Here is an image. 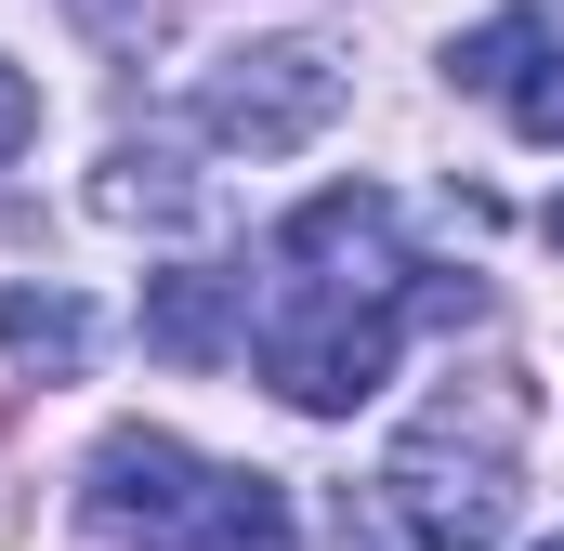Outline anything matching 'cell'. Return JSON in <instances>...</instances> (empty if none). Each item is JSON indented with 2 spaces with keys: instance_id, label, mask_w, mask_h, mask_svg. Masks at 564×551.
Wrapping results in <instances>:
<instances>
[{
  "instance_id": "obj_1",
  "label": "cell",
  "mask_w": 564,
  "mask_h": 551,
  "mask_svg": "<svg viewBox=\"0 0 564 551\" xmlns=\"http://www.w3.org/2000/svg\"><path fill=\"white\" fill-rule=\"evenodd\" d=\"M525 368H473L446 381L394 446H381V512L408 526V551H499L525 512Z\"/></svg>"
},
{
  "instance_id": "obj_2",
  "label": "cell",
  "mask_w": 564,
  "mask_h": 551,
  "mask_svg": "<svg viewBox=\"0 0 564 551\" xmlns=\"http://www.w3.org/2000/svg\"><path fill=\"white\" fill-rule=\"evenodd\" d=\"M250 342H263V381H276L302 420H355L381 381H394L408 302H315V289H263Z\"/></svg>"
},
{
  "instance_id": "obj_3",
  "label": "cell",
  "mask_w": 564,
  "mask_h": 551,
  "mask_svg": "<svg viewBox=\"0 0 564 551\" xmlns=\"http://www.w3.org/2000/svg\"><path fill=\"white\" fill-rule=\"evenodd\" d=\"M341 93H355V66L328 40H250V53H224L197 79V132L224 144V158H302L341 119Z\"/></svg>"
},
{
  "instance_id": "obj_4",
  "label": "cell",
  "mask_w": 564,
  "mask_h": 551,
  "mask_svg": "<svg viewBox=\"0 0 564 551\" xmlns=\"http://www.w3.org/2000/svg\"><path fill=\"white\" fill-rule=\"evenodd\" d=\"M408 224L381 184H328L276 224V289H315V302H408Z\"/></svg>"
},
{
  "instance_id": "obj_5",
  "label": "cell",
  "mask_w": 564,
  "mask_h": 551,
  "mask_svg": "<svg viewBox=\"0 0 564 551\" xmlns=\"http://www.w3.org/2000/svg\"><path fill=\"white\" fill-rule=\"evenodd\" d=\"M197 473H210V460H197L184 433H158V420H119V433L79 460V526H93V539H119V551H144L171 512H184V499H197Z\"/></svg>"
},
{
  "instance_id": "obj_6",
  "label": "cell",
  "mask_w": 564,
  "mask_h": 551,
  "mask_svg": "<svg viewBox=\"0 0 564 551\" xmlns=\"http://www.w3.org/2000/svg\"><path fill=\"white\" fill-rule=\"evenodd\" d=\"M144 551H302V512H289L276 473H237V460H210L197 473V499L158 526Z\"/></svg>"
},
{
  "instance_id": "obj_7",
  "label": "cell",
  "mask_w": 564,
  "mask_h": 551,
  "mask_svg": "<svg viewBox=\"0 0 564 551\" xmlns=\"http://www.w3.org/2000/svg\"><path fill=\"white\" fill-rule=\"evenodd\" d=\"M144 342H158L171 368H224V355H250V276H224V263L144 276Z\"/></svg>"
},
{
  "instance_id": "obj_8",
  "label": "cell",
  "mask_w": 564,
  "mask_h": 551,
  "mask_svg": "<svg viewBox=\"0 0 564 551\" xmlns=\"http://www.w3.org/2000/svg\"><path fill=\"white\" fill-rule=\"evenodd\" d=\"M93 210H106V224H197V210H210V184H197V171H184V158H171V144H106V171H93Z\"/></svg>"
},
{
  "instance_id": "obj_9",
  "label": "cell",
  "mask_w": 564,
  "mask_h": 551,
  "mask_svg": "<svg viewBox=\"0 0 564 551\" xmlns=\"http://www.w3.org/2000/svg\"><path fill=\"white\" fill-rule=\"evenodd\" d=\"M93 342H106V328H93V302H79V289H0V355H13V368L79 381V368H93Z\"/></svg>"
},
{
  "instance_id": "obj_10",
  "label": "cell",
  "mask_w": 564,
  "mask_h": 551,
  "mask_svg": "<svg viewBox=\"0 0 564 551\" xmlns=\"http://www.w3.org/2000/svg\"><path fill=\"white\" fill-rule=\"evenodd\" d=\"M539 53H552V26H539V13H525V0H512V13H486V26H473V40H446V79H459V93H499V106H512V93H525V66H539Z\"/></svg>"
},
{
  "instance_id": "obj_11",
  "label": "cell",
  "mask_w": 564,
  "mask_h": 551,
  "mask_svg": "<svg viewBox=\"0 0 564 551\" xmlns=\"http://www.w3.org/2000/svg\"><path fill=\"white\" fill-rule=\"evenodd\" d=\"M512 132H525V144H564V40L525 66V93H512Z\"/></svg>"
},
{
  "instance_id": "obj_12",
  "label": "cell",
  "mask_w": 564,
  "mask_h": 551,
  "mask_svg": "<svg viewBox=\"0 0 564 551\" xmlns=\"http://www.w3.org/2000/svg\"><path fill=\"white\" fill-rule=\"evenodd\" d=\"M40 144V93H26V66H0V171Z\"/></svg>"
},
{
  "instance_id": "obj_13",
  "label": "cell",
  "mask_w": 564,
  "mask_h": 551,
  "mask_svg": "<svg viewBox=\"0 0 564 551\" xmlns=\"http://www.w3.org/2000/svg\"><path fill=\"white\" fill-rule=\"evenodd\" d=\"M552 237H564V197H552Z\"/></svg>"
},
{
  "instance_id": "obj_14",
  "label": "cell",
  "mask_w": 564,
  "mask_h": 551,
  "mask_svg": "<svg viewBox=\"0 0 564 551\" xmlns=\"http://www.w3.org/2000/svg\"><path fill=\"white\" fill-rule=\"evenodd\" d=\"M539 551H564V539H539Z\"/></svg>"
}]
</instances>
